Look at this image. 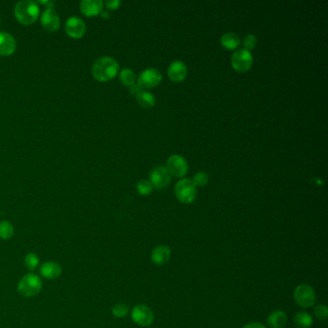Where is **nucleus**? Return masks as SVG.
I'll return each instance as SVG.
<instances>
[{
    "instance_id": "nucleus-32",
    "label": "nucleus",
    "mask_w": 328,
    "mask_h": 328,
    "mask_svg": "<svg viewBox=\"0 0 328 328\" xmlns=\"http://www.w3.org/2000/svg\"><path fill=\"white\" fill-rule=\"evenodd\" d=\"M243 328H266L265 325H263L262 323H259V322H250V323H247L245 326Z\"/></svg>"
},
{
    "instance_id": "nucleus-19",
    "label": "nucleus",
    "mask_w": 328,
    "mask_h": 328,
    "mask_svg": "<svg viewBox=\"0 0 328 328\" xmlns=\"http://www.w3.org/2000/svg\"><path fill=\"white\" fill-rule=\"evenodd\" d=\"M221 43L223 44L224 47H226V49L232 50V49H236L237 47L240 45L241 39L236 33L228 32L225 35H223V37L221 38Z\"/></svg>"
},
{
    "instance_id": "nucleus-20",
    "label": "nucleus",
    "mask_w": 328,
    "mask_h": 328,
    "mask_svg": "<svg viewBox=\"0 0 328 328\" xmlns=\"http://www.w3.org/2000/svg\"><path fill=\"white\" fill-rule=\"evenodd\" d=\"M294 323L297 328H310L313 324V318L307 312L299 311L294 317Z\"/></svg>"
},
{
    "instance_id": "nucleus-23",
    "label": "nucleus",
    "mask_w": 328,
    "mask_h": 328,
    "mask_svg": "<svg viewBox=\"0 0 328 328\" xmlns=\"http://www.w3.org/2000/svg\"><path fill=\"white\" fill-rule=\"evenodd\" d=\"M14 226L11 223L7 221L0 223V238L2 240H9L14 235Z\"/></svg>"
},
{
    "instance_id": "nucleus-16",
    "label": "nucleus",
    "mask_w": 328,
    "mask_h": 328,
    "mask_svg": "<svg viewBox=\"0 0 328 328\" xmlns=\"http://www.w3.org/2000/svg\"><path fill=\"white\" fill-rule=\"evenodd\" d=\"M102 9L103 2L100 0H83L80 4V10L87 17H95Z\"/></svg>"
},
{
    "instance_id": "nucleus-10",
    "label": "nucleus",
    "mask_w": 328,
    "mask_h": 328,
    "mask_svg": "<svg viewBox=\"0 0 328 328\" xmlns=\"http://www.w3.org/2000/svg\"><path fill=\"white\" fill-rule=\"evenodd\" d=\"M150 182L156 189H164L171 183V175L166 167H157L150 173Z\"/></svg>"
},
{
    "instance_id": "nucleus-6",
    "label": "nucleus",
    "mask_w": 328,
    "mask_h": 328,
    "mask_svg": "<svg viewBox=\"0 0 328 328\" xmlns=\"http://www.w3.org/2000/svg\"><path fill=\"white\" fill-rule=\"evenodd\" d=\"M253 63V57L251 53L245 48L238 49L232 54L231 64L237 72H246L251 68Z\"/></svg>"
},
{
    "instance_id": "nucleus-28",
    "label": "nucleus",
    "mask_w": 328,
    "mask_h": 328,
    "mask_svg": "<svg viewBox=\"0 0 328 328\" xmlns=\"http://www.w3.org/2000/svg\"><path fill=\"white\" fill-rule=\"evenodd\" d=\"M257 44V38L254 36V35H247L245 37L244 39V46H245V49L249 51V50H252L255 48Z\"/></svg>"
},
{
    "instance_id": "nucleus-17",
    "label": "nucleus",
    "mask_w": 328,
    "mask_h": 328,
    "mask_svg": "<svg viewBox=\"0 0 328 328\" xmlns=\"http://www.w3.org/2000/svg\"><path fill=\"white\" fill-rule=\"evenodd\" d=\"M171 248L167 246H156L151 253V260L155 265L163 266L171 258Z\"/></svg>"
},
{
    "instance_id": "nucleus-25",
    "label": "nucleus",
    "mask_w": 328,
    "mask_h": 328,
    "mask_svg": "<svg viewBox=\"0 0 328 328\" xmlns=\"http://www.w3.org/2000/svg\"><path fill=\"white\" fill-rule=\"evenodd\" d=\"M152 189H153V186L151 184V182L148 180H141L137 184V190L140 195H149L152 192Z\"/></svg>"
},
{
    "instance_id": "nucleus-26",
    "label": "nucleus",
    "mask_w": 328,
    "mask_h": 328,
    "mask_svg": "<svg viewBox=\"0 0 328 328\" xmlns=\"http://www.w3.org/2000/svg\"><path fill=\"white\" fill-rule=\"evenodd\" d=\"M112 313L116 318H123L129 313V307L124 303H117L114 305Z\"/></svg>"
},
{
    "instance_id": "nucleus-14",
    "label": "nucleus",
    "mask_w": 328,
    "mask_h": 328,
    "mask_svg": "<svg viewBox=\"0 0 328 328\" xmlns=\"http://www.w3.org/2000/svg\"><path fill=\"white\" fill-rule=\"evenodd\" d=\"M62 267L57 262H45L40 267V274L41 277L48 280H54L60 277L62 275Z\"/></svg>"
},
{
    "instance_id": "nucleus-22",
    "label": "nucleus",
    "mask_w": 328,
    "mask_h": 328,
    "mask_svg": "<svg viewBox=\"0 0 328 328\" xmlns=\"http://www.w3.org/2000/svg\"><path fill=\"white\" fill-rule=\"evenodd\" d=\"M120 80L124 86L131 87L132 85L135 84V81H136V75L131 70L123 69V71L120 73Z\"/></svg>"
},
{
    "instance_id": "nucleus-29",
    "label": "nucleus",
    "mask_w": 328,
    "mask_h": 328,
    "mask_svg": "<svg viewBox=\"0 0 328 328\" xmlns=\"http://www.w3.org/2000/svg\"><path fill=\"white\" fill-rule=\"evenodd\" d=\"M315 316L320 320H326L328 317V308L325 305H318L315 308Z\"/></svg>"
},
{
    "instance_id": "nucleus-8",
    "label": "nucleus",
    "mask_w": 328,
    "mask_h": 328,
    "mask_svg": "<svg viewBox=\"0 0 328 328\" xmlns=\"http://www.w3.org/2000/svg\"><path fill=\"white\" fill-rule=\"evenodd\" d=\"M167 170L175 177H183L188 173V163L180 155H172L167 162Z\"/></svg>"
},
{
    "instance_id": "nucleus-11",
    "label": "nucleus",
    "mask_w": 328,
    "mask_h": 328,
    "mask_svg": "<svg viewBox=\"0 0 328 328\" xmlns=\"http://www.w3.org/2000/svg\"><path fill=\"white\" fill-rule=\"evenodd\" d=\"M42 27L48 32H56L60 28V19L57 13L50 7L45 9L41 17Z\"/></svg>"
},
{
    "instance_id": "nucleus-21",
    "label": "nucleus",
    "mask_w": 328,
    "mask_h": 328,
    "mask_svg": "<svg viewBox=\"0 0 328 328\" xmlns=\"http://www.w3.org/2000/svg\"><path fill=\"white\" fill-rule=\"evenodd\" d=\"M137 102L144 108H151L155 104V96L151 92L142 91L136 95Z\"/></svg>"
},
{
    "instance_id": "nucleus-30",
    "label": "nucleus",
    "mask_w": 328,
    "mask_h": 328,
    "mask_svg": "<svg viewBox=\"0 0 328 328\" xmlns=\"http://www.w3.org/2000/svg\"><path fill=\"white\" fill-rule=\"evenodd\" d=\"M121 1L120 0H112V1H106L105 2V5L108 9H111V10H116L120 7L121 5Z\"/></svg>"
},
{
    "instance_id": "nucleus-2",
    "label": "nucleus",
    "mask_w": 328,
    "mask_h": 328,
    "mask_svg": "<svg viewBox=\"0 0 328 328\" xmlns=\"http://www.w3.org/2000/svg\"><path fill=\"white\" fill-rule=\"evenodd\" d=\"M40 14L39 6L30 0L20 1L15 7V17L23 25H30L38 20Z\"/></svg>"
},
{
    "instance_id": "nucleus-1",
    "label": "nucleus",
    "mask_w": 328,
    "mask_h": 328,
    "mask_svg": "<svg viewBox=\"0 0 328 328\" xmlns=\"http://www.w3.org/2000/svg\"><path fill=\"white\" fill-rule=\"evenodd\" d=\"M92 72L96 80L106 82L116 77L119 72V64L111 57H102L94 63Z\"/></svg>"
},
{
    "instance_id": "nucleus-13",
    "label": "nucleus",
    "mask_w": 328,
    "mask_h": 328,
    "mask_svg": "<svg viewBox=\"0 0 328 328\" xmlns=\"http://www.w3.org/2000/svg\"><path fill=\"white\" fill-rule=\"evenodd\" d=\"M187 66L182 61L173 62L168 70L169 77L175 82L183 81L187 76Z\"/></svg>"
},
{
    "instance_id": "nucleus-33",
    "label": "nucleus",
    "mask_w": 328,
    "mask_h": 328,
    "mask_svg": "<svg viewBox=\"0 0 328 328\" xmlns=\"http://www.w3.org/2000/svg\"><path fill=\"white\" fill-rule=\"evenodd\" d=\"M101 14H102L103 18H109V14L108 13H105V12H101Z\"/></svg>"
},
{
    "instance_id": "nucleus-4",
    "label": "nucleus",
    "mask_w": 328,
    "mask_h": 328,
    "mask_svg": "<svg viewBox=\"0 0 328 328\" xmlns=\"http://www.w3.org/2000/svg\"><path fill=\"white\" fill-rule=\"evenodd\" d=\"M175 195L178 200L185 204L192 203L197 195L196 187L191 179H182L175 185Z\"/></svg>"
},
{
    "instance_id": "nucleus-15",
    "label": "nucleus",
    "mask_w": 328,
    "mask_h": 328,
    "mask_svg": "<svg viewBox=\"0 0 328 328\" xmlns=\"http://www.w3.org/2000/svg\"><path fill=\"white\" fill-rule=\"evenodd\" d=\"M17 47L14 37L5 32L0 33V56H10Z\"/></svg>"
},
{
    "instance_id": "nucleus-9",
    "label": "nucleus",
    "mask_w": 328,
    "mask_h": 328,
    "mask_svg": "<svg viewBox=\"0 0 328 328\" xmlns=\"http://www.w3.org/2000/svg\"><path fill=\"white\" fill-rule=\"evenodd\" d=\"M162 81V74L157 69L149 68L144 70L139 76L138 84L142 88H154Z\"/></svg>"
},
{
    "instance_id": "nucleus-27",
    "label": "nucleus",
    "mask_w": 328,
    "mask_h": 328,
    "mask_svg": "<svg viewBox=\"0 0 328 328\" xmlns=\"http://www.w3.org/2000/svg\"><path fill=\"white\" fill-rule=\"evenodd\" d=\"M208 180H209L208 175L206 173L200 172V173H197L196 175H195L194 179L192 181L195 184V187H202L208 183Z\"/></svg>"
},
{
    "instance_id": "nucleus-7",
    "label": "nucleus",
    "mask_w": 328,
    "mask_h": 328,
    "mask_svg": "<svg viewBox=\"0 0 328 328\" xmlns=\"http://www.w3.org/2000/svg\"><path fill=\"white\" fill-rule=\"evenodd\" d=\"M131 317L135 323L144 327L149 326L154 320L152 310L144 304L136 305L132 310Z\"/></svg>"
},
{
    "instance_id": "nucleus-31",
    "label": "nucleus",
    "mask_w": 328,
    "mask_h": 328,
    "mask_svg": "<svg viewBox=\"0 0 328 328\" xmlns=\"http://www.w3.org/2000/svg\"><path fill=\"white\" fill-rule=\"evenodd\" d=\"M142 87L139 84H134L130 87V92L133 95H137L140 92H142Z\"/></svg>"
},
{
    "instance_id": "nucleus-12",
    "label": "nucleus",
    "mask_w": 328,
    "mask_h": 328,
    "mask_svg": "<svg viewBox=\"0 0 328 328\" xmlns=\"http://www.w3.org/2000/svg\"><path fill=\"white\" fill-rule=\"evenodd\" d=\"M66 32L73 39H80L86 33V25L81 19L72 17L66 22Z\"/></svg>"
},
{
    "instance_id": "nucleus-5",
    "label": "nucleus",
    "mask_w": 328,
    "mask_h": 328,
    "mask_svg": "<svg viewBox=\"0 0 328 328\" xmlns=\"http://www.w3.org/2000/svg\"><path fill=\"white\" fill-rule=\"evenodd\" d=\"M294 298L298 306L303 308L312 307L316 302V294L314 289L308 284H301L296 288Z\"/></svg>"
},
{
    "instance_id": "nucleus-18",
    "label": "nucleus",
    "mask_w": 328,
    "mask_h": 328,
    "mask_svg": "<svg viewBox=\"0 0 328 328\" xmlns=\"http://www.w3.org/2000/svg\"><path fill=\"white\" fill-rule=\"evenodd\" d=\"M267 321L270 328H283L287 323V315L282 310H277L268 316Z\"/></svg>"
},
{
    "instance_id": "nucleus-3",
    "label": "nucleus",
    "mask_w": 328,
    "mask_h": 328,
    "mask_svg": "<svg viewBox=\"0 0 328 328\" xmlns=\"http://www.w3.org/2000/svg\"><path fill=\"white\" fill-rule=\"evenodd\" d=\"M42 282L39 276L27 274L21 278L18 284V292L23 298H32L41 292Z\"/></svg>"
},
{
    "instance_id": "nucleus-24",
    "label": "nucleus",
    "mask_w": 328,
    "mask_h": 328,
    "mask_svg": "<svg viewBox=\"0 0 328 328\" xmlns=\"http://www.w3.org/2000/svg\"><path fill=\"white\" fill-rule=\"evenodd\" d=\"M39 264H40V259L35 253H28L24 258V266L29 270L36 269L39 266Z\"/></svg>"
}]
</instances>
